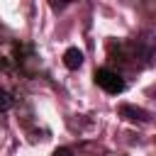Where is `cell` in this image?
Here are the masks:
<instances>
[{
    "label": "cell",
    "mask_w": 156,
    "mask_h": 156,
    "mask_svg": "<svg viewBox=\"0 0 156 156\" xmlns=\"http://www.w3.org/2000/svg\"><path fill=\"white\" fill-rule=\"evenodd\" d=\"M95 83H98L105 93H110V95H117V93L124 90V80H122L115 71H110V68H98V71H95Z\"/></svg>",
    "instance_id": "obj_1"
},
{
    "label": "cell",
    "mask_w": 156,
    "mask_h": 156,
    "mask_svg": "<svg viewBox=\"0 0 156 156\" xmlns=\"http://www.w3.org/2000/svg\"><path fill=\"white\" fill-rule=\"evenodd\" d=\"M119 115L127 117V119H132V122H149L151 119V115L146 110L134 107V105H119Z\"/></svg>",
    "instance_id": "obj_2"
},
{
    "label": "cell",
    "mask_w": 156,
    "mask_h": 156,
    "mask_svg": "<svg viewBox=\"0 0 156 156\" xmlns=\"http://www.w3.org/2000/svg\"><path fill=\"white\" fill-rule=\"evenodd\" d=\"M10 105H12V98H10L7 93H2V90H0V110H7Z\"/></svg>",
    "instance_id": "obj_4"
},
{
    "label": "cell",
    "mask_w": 156,
    "mask_h": 156,
    "mask_svg": "<svg viewBox=\"0 0 156 156\" xmlns=\"http://www.w3.org/2000/svg\"><path fill=\"white\" fill-rule=\"evenodd\" d=\"M63 63H66V68H80V63H83V51L80 49H76V46H71V49H66V54H63Z\"/></svg>",
    "instance_id": "obj_3"
},
{
    "label": "cell",
    "mask_w": 156,
    "mask_h": 156,
    "mask_svg": "<svg viewBox=\"0 0 156 156\" xmlns=\"http://www.w3.org/2000/svg\"><path fill=\"white\" fill-rule=\"evenodd\" d=\"M51 156H73V154H71V149H66V146H61V149H56V151H54Z\"/></svg>",
    "instance_id": "obj_5"
}]
</instances>
